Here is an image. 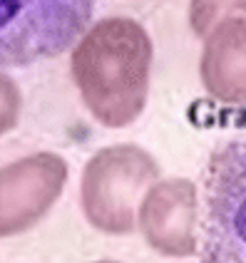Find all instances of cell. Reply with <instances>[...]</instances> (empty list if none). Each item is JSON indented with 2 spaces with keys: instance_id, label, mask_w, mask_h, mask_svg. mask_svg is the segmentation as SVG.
I'll list each match as a JSON object with an SVG mask.
<instances>
[{
  "instance_id": "2",
  "label": "cell",
  "mask_w": 246,
  "mask_h": 263,
  "mask_svg": "<svg viewBox=\"0 0 246 263\" xmlns=\"http://www.w3.org/2000/svg\"><path fill=\"white\" fill-rule=\"evenodd\" d=\"M162 166L145 146L122 142L97 149L82 169L80 209L92 229L107 236L137 231V211Z\"/></svg>"
},
{
  "instance_id": "9",
  "label": "cell",
  "mask_w": 246,
  "mask_h": 263,
  "mask_svg": "<svg viewBox=\"0 0 246 263\" xmlns=\"http://www.w3.org/2000/svg\"><path fill=\"white\" fill-rule=\"evenodd\" d=\"M23 115V92L10 74L0 70V137L10 134Z\"/></svg>"
},
{
  "instance_id": "6",
  "label": "cell",
  "mask_w": 246,
  "mask_h": 263,
  "mask_svg": "<svg viewBox=\"0 0 246 263\" xmlns=\"http://www.w3.org/2000/svg\"><path fill=\"white\" fill-rule=\"evenodd\" d=\"M137 229L147 246L164 258L199 253V189L187 176L152 184L137 211Z\"/></svg>"
},
{
  "instance_id": "5",
  "label": "cell",
  "mask_w": 246,
  "mask_h": 263,
  "mask_svg": "<svg viewBox=\"0 0 246 263\" xmlns=\"http://www.w3.org/2000/svg\"><path fill=\"white\" fill-rule=\"evenodd\" d=\"M70 164L55 152H32L0 166V238L35 229L58 204Z\"/></svg>"
},
{
  "instance_id": "1",
  "label": "cell",
  "mask_w": 246,
  "mask_h": 263,
  "mask_svg": "<svg viewBox=\"0 0 246 263\" xmlns=\"http://www.w3.org/2000/svg\"><path fill=\"white\" fill-rule=\"evenodd\" d=\"M154 45L142 23L110 15L92 23L70 50V74L95 122L122 129L145 112Z\"/></svg>"
},
{
  "instance_id": "8",
  "label": "cell",
  "mask_w": 246,
  "mask_h": 263,
  "mask_svg": "<svg viewBox=\"0 0 246 263\" xmlns=\"http://www.w3.org/2000/svg\"><path fill=\"white\" fill-rule=\"evenodd\" d=\"M226 20H246V0H189V28L197 37L204 40Z\"/></svg>"
},
{
  "instance_id": "3",
  "label": "cell",
  "mask_w": 246,
  "mask_h": 263,
  "mask_svg": "<svg viewBox=\"0 0 246 263\" xmlns=\"http://www.w3.org/2000/svg\"><path fill=\"white\" fill-rule=\"evenodd\" d=\"M97 0H0V67H30L73 50Z\"/></svg>"
},
{
  "instance_id": "4",
  "label": "cell",
  "mask_w": 246,
  "mask_h": 263,
  "mask_svg": "<svg viewBox=\"0 0 246 263\" xmlns=\"http://www.w3.org/2000/svg\"><path fill=\"white\" fill-rule=\"evenodd\" d=\"M202 229V263H246V134L209 159Z\"/></svg>"
},
{
  "instance_id": "10",
  "label": "cell",
  "mask_w": 246,
  "mask_h": 263,
  "mask_svg": "<svg viewBox=\"0 0 246 263\" xmlns=\"http://www.w3.org/2000/svg\"><path fill=\"white\" fill-rule=\"evenodd\" d=\"M95 263H119V261H95Z\"/></svg>"
},
{
  "instance_id": "7",
  "label": "cell",
  "mask_w": 246,
  "mask_h": 263,
  "mask_svg": "<svg viewBox=\"0 0 246 263\" xmlns=\"http://www.w3.org/2000/svg\"><path fill=\"white\" fill-rule=\"evenodd\" d=\"M199 80L214 102L246 107V20H226L204 37Z\"/></svg>"
}]
</instances>
